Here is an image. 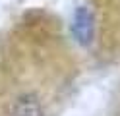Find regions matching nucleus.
I'll use <instances>...</instances> for the list:
<instances>
[{"instance_id": "nucleus-1", "label": "nucleus", "mask_w": 120, "mask_h": 116, "mask_svg": "<svg viewBox=\"0 0 120 116\" xmlns=\"http://www.w3.org/2000/svg\"><path fill=\"white\" fill-rule=\"evenodd\" d=\"M116 116H120V103H118V112H116Z\"/></svg>"}]
</instances>
